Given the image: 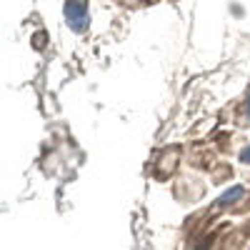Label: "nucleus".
<instances>
[{"mask_svg": "<svg viewBox=\"0 0 250 250\" xmlns=\"http://www.w3.org/2000/svg\"><path fill=\"white\" fill-rule=\"evenodd\" d=\"M65 20H68V25L75 33L88 30V23H90L88 0H68V3H65Z\"/></svg>", "mask_w": 250, "mask_h": 250, "instance_id": "nucleus-1", "label": "nucleus"}, {"mask_svg": "<svg viewBox=\"0 0 250 250\" xmlns=\"http://www.w3.org/2000/svg\"><path fill=\"white\" fill-rule=\"evenodd\" d=\"M240 160H243V163H250V148H245V150L240 153Z\"/></svg>", "mask_w": 250, "mask_h": 250, "instance_id": "nucleus-3", "label": "nucleus"}, {"mask_svg": "<svg viewBox=\"0 0 250 250\" xmlns=\"http://www.w3.org/2000/svg\"><path fill=\"white\" fill-rule=\"evenodd\" d=\"M243 115H245V120L250 123V93H248V98H245V105H243Z\"/></svg>", "mask_w": 250, "mask_h": 250, "instance_id": "nucleus-2", "label": "nucleus"}, {"mask_svg": "<svg viewBox=\"0 0 250 250\" xmlns=\"http://www.w3.org/2000/svg\"><path fill=\"white\" fill-rule=\"evenodd\" d=\"M195 250H203V248H195Z\"/></svg>", "mask_w": 250, "mask_h": 250, "instance_id": "nucleus-4", "label": "nucleus"}]
</instances>
